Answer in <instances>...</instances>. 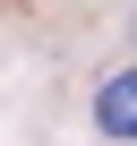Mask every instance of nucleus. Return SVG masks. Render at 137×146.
I'll list each match as a JSON object with an SVG mask.
<instances>
[{"mask_svg":"<svg viewBox=\"0 0 137 146\" xmlns=\"http://www.w3.org/2000/svg\"><path fill=\"white\" fill-rule=\"evenodd\" d=\"M94 120H103V137H128V146H137V69L103 78V95H94Z\"/></svg>","mask_w":137,"mask_h":146,"instance_id":"obj_1","label":"nucleus"}]
</instances>
